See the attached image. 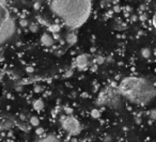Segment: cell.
<instances>
[{"label":"cell","instance_id":"2e32d148","mask_svg":"<svg viewBox=\"0 0 156 142\" xmlns=\"http://www.w3.org/2000/svg\"><path fill=\"white\" fill-rule=\"evenodd\" d=\"M150 117H151L152 120H155V119H156V110H152V111L150 112Z\"/></svg>","mask_w":156,"mask_h":142},{"label":"cell","instance_id":"44dd1931","mask_svg":"<svg viewBox=\"0 0 156 142\" xmlns=\"http://www.w3.org/2000/svg\"><path fill=\"white\" fill-rule=\"evenodd\" d=\"M39 6H40V4H39V3H35V5H34V8H35V9H37V8H39Z\"/></svg>","mask_w":156,"mask_h":142},{"label":"cell","instance_id":"d6986e66","mask_svg":"<svg viewBox=\"0 0 156 142\" xmlns=\"http://www.w3.org/2000/svg\"><path fill=\"white\" fill-rule=\"evenodd\" d=\"M37 134H38V135L43 134V129H42V128H38V129H37Z\"/></svg>","mask_w":156,"mask_h":142},{"label":"cell","instance_id":"9a60e30c","mask_svg":"<svg viewBox=\"0 0 156 142\" xmlns=\"http://www.w3.org/2000/svg\"><path fill=\"white\" fill-rule=\"evenodd\" d=\"M91 116L93 117L94 119H97V118H100L101 113H100V111H98V110H96V109H93V110L91 111Z\"/></svg>","mask_w":156,"mask_h":142},{"label":"cell","instance_id":"8992f818","mask_svg":"<svg viewBox=\"0 0 156 142\" xmlns=\"http://www.w3.org/2000/svg\"><path fill=\"white\" fill-rule=\"evenodd\" d=\"M41 43H42V45L45 46V47H51L54 45V43H55V41H54V38L51 37L50 34L44 33L41 37Z\"/></svg>","mask_w":156,"mask_h":142},{"label":"cell","instance_id":"ffe728a7","mask_svg":"<svg viewBox=\"0 0 156 142\" xmlns=\"http://www.w3.org/2000/svg\"><path fill=\"white\" fill-rule=\"evenodd\" d=\"M60 37H59V34L58 33H54V39H56V40H58Z\"/></svg>","mask_w":156,"mask_h":142},{"label":"cell","instance_id":"4fadbf2b","mask_svg":"<svg viewBox=\"0 0 156 142\" xmlns=\"http://www.w3.org/2000/svg\"><path fill=\"white\" fill-rule=\"evenodd\" d=\"M49 30H50L53 33H58L60 31V27L58 25H54V26L49 27Z\"/></svg>","mask_w":156,"mask_h":142},{"label":"cell","instance_id":"7c38bea8","mask_svg":"<svg viewBox=\"0 0 156 142\" xmlns=\"http://www.w3.org/2000/svg\"><path fill=\"white\" fill-rule=\"evenodd\" d=\"M29 30L31 32H33V33L38 32L39 31V26L37 24H31V25H29Z\"/></svg>","mask_w":156,"mask_h":142},{"label":"cell","instance_id":"7a4b0ae2","mask_svg":"<svg viewBox=\"0 0 156 142\" xmlns=\"http://www.w3.org/2000/svg\"><path fill=\"white\" fill-rule=\"evenodd\" d=\"M121 92L136 104H145L155 96L156 91L152 84L139 78H126L120 86Z\"/></svg>","mask_w":156,"mask_h":142},{"label":"cell","instance_id":"6da1fadb","mask_svg":"<svg viewBox=\"0 0 156 142\" xmlns=\"http://www.w3.org/2000/svg\"><path fill=\"white\" fill-rule=\"evenodd\" d=\"M90 0H51V11L70 28L80 27L90 14Z\"/></svg>","mask_w":156,"mask_h":142},{"label":"cell","instance_id":"52a82bcc","mask_svg":"<svg viewBox=\"0 0 156 142\" xmlns=\"http://www.w3.org/2000/svg\"><path fill=\"white\" fill-rule=\"evenodd\" d=\"M33 108L34 110H37V111H41L42 109L44 108V103L42 99H37L34 103H33Z\"/></svg>","mask_w":156,"mask_h":142},{"label":"cell","instance_id":"ba28073f","mask_svg":"<svg viewBox=\"0 0 156 142\" xmlns=\"http://www.w3.org/2000/svg\"><path fill=\"white\" fill-rule=\"evenodd\" d=\"M39 142H60V140L58 138H56L55 136H47L44 138H41Z\"/></svg>","mask_w":156,"mask_h":142},{"label":"cell","instance_id":"5b68a950","mask_svg":"<svg viewBox=\"0 0 156 142\" xmlns=\"http://www.w3.org/2000/svg\"><path fill=\"white\" fill-rule=\"evenodd\" d=\"M76 65L79 69H84L88 65V57L87 55H80L76 59Z\"/></svg>","mask_w":156,"mask_h":142},{"label":"cell","instance_id":"3957f363","mask_svg":"<svg viewBox=\"0 0 156 142\" xmlns=\"http://www.w3.org/2000/svg\"><path fill=\"white\" fill-rule=\"evenodd\" d=\"M15 32V24L3 0H0V45Z\"/></svg>","mask_w":156,"mask_h":142},{"label":"cell","instance_id":"9c48e42d","mask_svg":"<svg viewBox=\"0 0 156 142\" xmlns=\"http://www.w3.org/2000/svg\"><path fill=\"white\" fill-rule=\"evenodd\" d=\"M66 42H67L68 44H71V45L75 44L76 42H77V38H76V35H75V34H73V33L67 34V35H66Z\"/></svg>","mask_w":156,"mask_h":142},{"label":"cell","instance_id":"7402d4cb","mask_svg":"<svg viewBox=\"0 0 156 142\" xmlns=\"http://www.w3.org/2000/svg\"><path fill=\"white\" fill-rule=\"evenodd\" d=\"M32 70H33V69H32L31 67H29V68H28V72H32Z\"/></svg>","mask_w":156,"mask_h":142},{"label":"cell","instance_id":"e0dca14e","mask_svg":"<svg viewBox=\"0 0 156 142\" xmlns=\"http://www.w3.org/2000/svg\"><path fill=\"white\" fill-rule=\"evenodd\" d=\"M96 62L98 63V64H102V63L104 62V59L102 58V57H98V58H96Z\"/></svg>","mask_w":156,"mask_h":142},{"label":"cell","instance_id":"8fae6325","mask_svg":"<svg viewBox=\"0 0 156 142\" xmlns=\"http://www.w3.org/2000/svg\"><path fill=\"white\" fill-rule=\"evenodd\" d=\"M30 124H31L32 126H34V127L39 126V124H40V120L38 119V117H32V118L30 119Z\"/></svg>","mask_w":156,"mask_h":142},{"label":"cell","instance_id":"30bf717a","mask_svg":"<svg viewBox=\"0 0 156 142\" xmlns=\"http://www.w3.org/2000/svg\"><path fill=\"white\" fill-rule=\"evenodd\" d=\"M141 55H142L143 58L148 59V58H150V56H151V50L149 48H143L142 50H141Z\"/></svg>","mask_w":156,"mask_h":142},{"label":"cell","instance_id":"5bb4252c","mask_svg":"<svg viewBox=\"0 0 156 142\" xmlns=\"http://www.w3.org/2000/svg\"><path fill=\"white\" fill-rule=\"evenodd\" d=\"M19 26H20V27H23V28H26V27L29 26V23H28V20H27V19L23 18V19H20V20H19Z\"/></svg>","mask_w":156,"mask_h":142},{"label":"cell","instance_id":"277c9868","mask_svg":"<svg viewBox=\"0 0 156 142\" xmlns=\"http://www.w3.org/2000/svg\"><path fill=\"white\" fill-rule=\"evenodd\" d=\"M61 124L63 129L66 130L71 135H77L80 131V124L79 122L72 116H67L62 118L61 120Z\"/></svg>","mask_w":156,"mask_h":142},{"label":"cell","instance_id":"ac0fdd59","mask_svg":"<svg viewBox=\"0 0 156 142\" xmlns=\"http://www.w3.org/2000/svg\"><path fill=\"white\" fill-rule=\"evenodd\" d=\"M42 91V88L41 87H39V86H37L34 88V92H37V93H40V92Z\"/></svg>","mask_w":156,"mask_h":142},{"label":"cell","instance_id":"603a6c76","mask_svg":"<svg viewBox=\"0 0 156 142\" xmlns=\"http://www.w3.org/2000/svg\"><path fill=\"white\" fill-rule=\"evenodd\" d=\"M155 72H156V68H155Z\"/></svg>","mask_w":156,"mask_h":142}]
</instances>
